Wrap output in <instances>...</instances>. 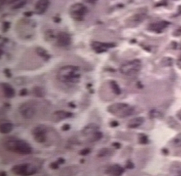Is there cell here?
<instances>
[{
    "label": "cell",
    "mask_w": 181,
    "mask_h": 176,
    "mask_svg": "<svg viewBox=\"0 0 181 176\" xmlns=\"http://www.w3.org/2000/svg\"><path fill=\"white\" fill-rule=\"evenodd\" d=\"M4 146L6 150L23 155L30 154L33 151L29 143L24 140L16 138H10L7 140L5 142Z\"/></svg>",
    "instance_id": "obj_1"
},
{
    "label": "cell",
    "mask_w": 181,
    "mask_h": 176,
    "mask_svg": "<svg viewBox=\"0 0 181 176\" xmlns=\"http://www.w3.org/2000/svg\"><path fill=\"white\" fill-rule=\"evenodd\" d=\"M79 67L74 65H66L60 68L58 78L63 82L67 83H76L79 82L81 77L80 74H77Z\"/></svg>",
    "instance_id": "obj_2"
},
{
    "label": "cell",
    "mask_w": 181,
    "mask_h": 176,
    "mask_svg": "<svg viewBox=\"0 0 181 176\" xmlns=\"http://www.w3.org/2000/svg\"><path fill=\"white\" fill-rule=\"evenodd\" d=\"M107 112L119 118H123L132 115L134 112V107L130 106L127 103H117L109 106L107 107Z\"/></svg>",
    "instance_id": "obj_3"
},
{
    "label": "cell",
    "mask_w": 181,
    "mask_h": 176,
    "mask_svg": "<svg viewBox=\"0 0 181 176\" xmlns=\"http://www.w3.org/2000/svg\"><path fill=\"white\" fill-rule=\"evenodd\" d=\"M142 67V63L139 59H134L131 61L123 63L120 67V72L128 76L136 75L139 72Z\"/></svg>",
    "instance_id": "obj_4"
},
{
    "label": "cell",
    "mask_w": 181,
    "mask_h": 176,
    "mask_svg": "<svg viewBox=\"0 0 181 176\" xmlns=\"http://www.w3.org/2000/svg\"><path fill=\"white\" fill-rule=\"evenodd\" d=\"M87 8L82 3H77L71 6L70 8V15L77 21H81L87 13Z\"/></svg>",
    "instance_id": "obj_5"
},
{
    "label": "cell",
    "mask_w": 181,
    "mask_h": 176,
    "mask_svg": "<svg viewBox=\"0 0 181 176\" xmlns=\"http://www.w3.org/2000/svg\"><path fill=\"white\" fill-rule=\"evenodd\" d=\"M14 174L20 175H31L37 172V169L33 165L29 163H23L16 165L12 169Z\"/></svg>",
    "instance_id": "obj_6"
},
{
    "label": "cell",
    "mask_w": 181,
    "mask_h": 176,
    "mask_svg": "<svg viewBox=\"0 0 181 176\" xmlns=\"http://www.w3.org/2000/svg\"><path fill=\"white\" fill-rule=\"evenodd\" d=\"M46 128L44 125H40L32 130L34 139L38 143H44L46 140Z\"/></svg>",
    "instance_id": "obj_7"
},
{
    "label": "cell",
    "mask_w": 181,
    "mask_h": 176,
    "mask_svg": "<svg viewBox=\"0 0 181 176\" xmlns=\"http://www.w3.org/2000/svg\"><path fill=\"white\" fill-rule=\"evenodd\" d=\"M19 112L25 119H31L35 114V109L29 103H23L19 108Z\"/></svg>",
    "instance_id": "obj_8"
},
{
    "label": "cell",
    "mask_w": 181,
    "mask_h": 176,
    "mask_svg": "<svg viewBox=\"0 0 181 176\" xmlns=\"http://www.w3.org/2000/svg\"><path fill=\"white\" fill-rule=\"evenodd\" d=\"M92 48L97 53H102L109 48L115 47L114 43H104L100 42H93L92 43Z\"/></svg>",
    "instance_id": "obj_9"
},
{
    "label": "cell",
    "mask_w": 181,
    "mask_h": 176,
    "mask_svg": "<svg viewBox=\"0 0 181 176\" xmlns=\"http://www.w3.org/2000/svg\"><path fill=\"white\" fill-rule=\"evenodd\" d=\"M56 39L57 44L61 47H66L71 42V38L70 35L66 32H60L56 35Z\"/></svg>",
    "instance_id": "obj_10"
},
{
    "label": "cell",
    "mask_w": 181,
    "mask_h": 176,
    "mask_svg": "<svg viewBox=\"0 0 181 176\" xmlns=\"http://www.w3.org/2000/svg\"><path fill=\"white\" fill-rule=\"evenodd\" d=\"M169 22L166 20H162L159 21V22H156L151 23L149 25L148 29L149 30L151 31L155 32V33L160 34L162 31H164L169 26Z\"/></svg>",
    "instance_id": "obj_11"
},
{
    "label": "cell",
    "mask_w": 181,
    "mask_h": 176,
    "mask_svg": "<svg viewBox=\"0 0 181 176\" xmlns=\"http://www.w3.org/2000/svg\"><path fill=\"white\" fill-rule=\"evenodd\" d=\"M124 171H125V169L121 167L120 165L118 164H115L111 165L106 169L105 171V174L107 175H122Z\"/></svg>",
    "instance_id": "obj_12"
},
{
    "label": "cell",
    "mask_w": 181,
    "mask_h": 176,
    "mask_svg": "<svg viewBox=\"0 0 181 176\" xmlns=\"http://www.w3.org/2000/svg\"><path fill=\"white\" fill-rule=\"evenodd\" d=\"M50 5V0H38L36 5H35V10L37 14H44L46 10L48 8Z\"/></svg>",
    "instance_id": "obj_13"
},
{
    "label": "cell",
    "mask_w": 181,
    "mask_h": 176,
    "mask_svg": "<svg viewBox=\"0 0 181 176\" xmlns=\"http://www.w3.org/2000/svg\"><path fill=\"white\" fill-rule=\"evenodd\" d=\"M1 85L3 95H4L6 98H13L15 96V91L11 85H10L8 83H4V82H2Z\"/></svg>",
    "instance_id": "obj_14"
},
{
    "label": "cell",
    "mask_w": 181,
    "mask_h": 176,
    "mask_svg": "<svg viewBox=\"0 0 181 176\" xmlns=\"http://www.w3.org/2000/svg\"><path fill=\"white\" fill-rule=\"evenodd\" d=\"M144 118L143 117H136L130 120L127 123V127L130 129H136L139 127L144 123Z\"/></svg>",
    "instance_id": "obj_15"
},
{
    "label": "cell",
    "mask_w": 181,
    "mask_h": 176,
    "mask_svg": "<svg viewBox=\"0 0 181 176\" xmlns=\"http://www.w3.org/2000/svg\"><path fill=\"white\" fill-rule=\"evenodd\" d=\"M99 127L96 124H90L84 127L83 129V133L84 135H89L93 134L94 132L97 131L98 130Z\"/></svg>",
    "instance_id": "obj_16"
},
{
    "label": "cell",
    "mask_w": 181,
    "mask_h": 176,
    "mask_svg": "<svg viewBox=\"0 0 181 176\" xmlns=\"http://www.w3.org/2000/svg\"><path fill=\"white\" fill-rule=\"evenodd\" d=\"M54 114L56 117H57L58 120L66 119V118H69L73 116V113L65 112V111H63V110L56 111V112L54 113Z\"/></svg>",
    "instance_id": "obj_17"
},
{
    "label": "cell",
    "mask_w": 181,
    "mask_h": 176,
    "mask_svg": "<svg viewBox=\"0 0 181 176\" xmlns=\"http://www.w3.org/2000/svg\"><path fill=\"white\" fill-rule=\"evenodd\" d=\"M14 126L10 123H2L0 127V132L2 134H8L10 133L13 130Z\"/></svg>",
    "instance_id": "obj_18"
},
{
    "label": "cell",
    "mask_w": 181,
    "mask_h": 176,
    "mask_svg": "<svg viewBox=\"0 0 181 176\" xmlns=\"http://www.w3.org/2000/svg\"><path fill=\"white\" fill-rule=\"evenodd\" d=\"M32 93L36 97L42 98L45 95V91L44 88L40 87H35L32 89Z\"/></svg>",
    "instance_id": "obj_19"
},
{
    "label": "cell",
    "mask_w": 181,
    "mask_h": 176,
    "mask_svg": "<svg viewBox=\"0 0 181 176\" xmlns=\"http://www.w3.org/2000/svg\"><path fill=\"white\" fill-rule=\"evenodd\" d=\"M36 52L38 54L39 56H40L42 59H44L45 61H48L50 58V55L47 52L46 50L41 47H38L36 48Z\"/></svg>",
    "instance_id": "obj_20"
},
{
    "label": "cell",
    "mask_w": 181,
    "mask_h": 176,
    "mask_svg": "<svg viewBox=\"0 0 181 176\" xmlns=\"http://www.w3.org/2000/svg\"><path fill=\"white\" fill-rule=\"evenodd\" d=\"M113 151L110 148H102L99 151L97 156L100 158L106 157V156H111L113 154Z\"/></svg>",
    "instance_id": "obj_21"
},
{
    "label": "cell",
    "mask_w": 181,
    "mask_h": 176,
    "mask_svg": "<svg viewBox=\"0 0 181 176\" xmlns=\"http://www.w3.org/2000/svg\"><path fill=\"white\" fill-rule=\"evenodd\" d=\"M110 86H111V88L112 89L113 92L115 93V95H119L122 93V91H121V88L119 86L118 84V83L114 80H111L109 82Z\"/></svg>",
    "instance_id": "obj_22"
},
{
    "label": "cell",
    "mask_w": 181,
    "mask_h": 176,
    "mask_svg": "<svg viewBox=\"0 0 181 176\" xmlns=\"http://www.w3.org/2000/svg\"><path fill=\"white\" fill-rule=\"evenodd\" d=\"M174 64V59L171 57H164L163 58L160 62V65L162 67H170Z\"/></svg>",
    "instance_id": "obj_23"
},
{
    "label": "cell",
    "mask_w": 181,
    "mask_h": 176,
    "mask_svg": "<svg viewBox=\"0 0 181 176\" xmlns=\"http://www.w3.org/2000/svg\"><path fill=\"white\" fill-rule=\"evenodd\" d=\"M145 18H146V14H137L132 17V22L136 23V25L138 24V23H140L145 19Z\"/></svg>",
    "instance_id": "obj_24"
},
{
    "label": "cell",
    "mask_w": 181,
    "mask_h": 176,
    "mask_svg": "<svg viewBox=\"0 0 181 176\" xmlns=\"http://www.w3.org/2000/svg\"><path fill=\"white\" fill-rule=\"evenodd\" d=\"M102 137H103V135H102V133L97 131L92 134L91 138L90 139V141L92 142H97L99 141V140H101L102 138Z\"/></svg>",
    "instance_id": "obj_25"
},
{
    "label": "cell",
    "mask_w": 181,
    "mask_h": 176,
    "mask_svg": "<svg viewBox=\"0 0 181 176\" xmlns=\"http://www.w3.org/2000/svg\"><path fill=\"white\" fill-rule=\"evenodd\" d=\"M138 140H139V143H141V144H147L149 142L147 135L144 134H140Z\"/></svg>",
    "instance_id": "obj_26"
},
{
    "label": "cell",
    "mask_w": 181,
    "mask_h": 176,
    "mask_svg": "<svg viewBox=\"0 0 181 176\" xmlns=\"http://www.w3.org/2000/svg\"><path fill=\"white\" fill-rule=\"evenodd\" d=\"M173 145L176 148H180L181 147V134H179L173 140Z\"/></svg>",
    "instance_id": "obj_27"
},
{
    "label": "cell",
    "mask_w": 181,
    "mask_h": 176,
    "mask_svg": "<svg viewBox=\"0 0 181 176\" xmlns=\"http://www.w3.org/2000/svg\"><path fill=\"white\" fill-rule=\"evenodd\" d=\"M149 116L151 118H160L162 116V114L158 112L157 110H152L149 112Z\"/></svg>",
    "instance_id": "obj_28"
},
{
    "label": "cell",
    "mask_w": 181,
    "mask_h": 176,
    "mask_svg": "<svg viewBox=\"0 0 181 176\" xmlns=\"http://www.w3.org/2000/svg\"><path fill=\"white\" fill-rule=\"evenodd\" d=\"M27 3V0H21V1L18 2L13 7L14 9H19V8H23V6H24Z\"/></svg>",
    "instance_id": "obj_29"
},
{
    "label": "cell",
    "mask_w": 181,
    "mask_h": 176,
    "mask_svg": "<svg viewBox=\"0 0 181 176\" xmlns=\"http://www.w3.org/2000/svg\"><path fill=\"white\" fill-rule=\"evenodd\" d=\"M91 152V150L90 148H84L80 151L79 154L81 156H87L88 154H89Z\"/></svg>",
    "instance_id": "obj_30"
},
{
    "label": "cell",
    "mask_w": 181,
    "mask_h": 176,
    "mask_svg": "<svg viewBox=\"0 0 181 176\" xmlns=\"http://www.w3.org/2000/svg\"><path fill=\"white\" fill-rule=\"evenodd\" d=\"M126 168L128 169H133L134 168V165L131 160H127L126 164Z\"/></svg>",
    "instance_id": "obj_31"
},
{
    "label": "cell",
    "mask_w": 181,
    "mask_h": 176,
    "mask_svg": "<svg viewBox=\"0 0 181 176\" xmlns=\"http://www.w3.org/2000/svg\"><path fill=\"white\" fill-rule=\"evenodd\" d=\"M50 168L52 169H58L59 167V163L58 162L51 163V164L50 165Z\"/></svg>",
    "instance_id": "obj_32"
},
{
    "label": "cell",
    "mask_w": 181,
    "mask_h": 176,
    "mask_svg": "<svg viewBox=\"0 0 181 176\" xmlns=\"http://www.w3.org/2000/svg\"><path fill=\"white\" fill-rule=\"evenodd\" d=\"M173 35L174 36H177V37L180 36L181 35V28L180 27L178 28V29H176V30L174 31Z\"/></svg>",
    "instance_id": "obj_33"
},
{
    "label": "cell",
    "mask_w": 181,
    "mask_h": 176,
    "mask_svg": "<svg viewBox=\"0 0 181 176\" xmlns=\"http://www.w3.org/2000/svg\"><path fill=\"white\" fill-rule=\"evenodd\" d=\"M10 24L8 22H4L3 24V31L6 32L8 30V29L10 27Z\"/></svg>",
    "instance_id": "obj_34"
},
{
    "label": "cell",
    "mask_w": 181,
    "mask_h": 176,
    "mask_svg": "<svg viewBox=\"0 0 181 176\" xmlns=\"http://www.w3.org/2000/svg\"><path fill=\"white\" fill-rule=\"evenodd\" d=\"M27 94H28V91H27V88H23V89H21L20 93H19V95L20 96H22V97L26 96Z\"/></svg>",
    "instance_id": "obj_35"
},
{
    "label": "cell",
    "mask_w": 181,
    "mask_h": 176,
    "mask_svg": "<svg viewBox=\"0 0 181 176\" xmlns=\"http://www.w3.org/2000/svg\"><path fill=\"white\" fill-rule=\"evenodd\" d=\"M70 129H71V126L69 124H63L62 127V130L64 131H69Z\"/></svg>",
    "instance_id": "obj_36"
},
{
    "label": "cell",
    "mask_w": 181,
    "mask_h": 176,
    "mask_svg": "<svg viewBox=\"0 0 181 176\" xmlns=\"http://www.w3.org/2000/svg\"><path fill=\"white\" fill-rule=\"evenodd\" d=\"M119 125V123L116 120H113L110 123V126H111V127H118Z\"/></svg>",
    "instance_id": "obj_37"
},
{
    "label": "cell",
    "mask_w": 181,
    "mask_h": 176,
    "mask_svg": "<svg viewBox=\"0 0 181 176\" xmlns=\"http://www.w3.org/2000/svg\"><path fill=\"white\" fill-rule=\"evenodd\" d=\"M4 74L6 75V77H8V78H11L12 77V74H11V72H10V70H8V69H5L4 70Z\"/></svg>",
    "instance_id": "obj_38"
},
{
    "label": "cell",
    "mask_w": 181,
    "mask_h": 176,
    "mask_svg": "<svg viewBox=\"0 0 181 176\" xmlns=\"http://www.w3.org/2000/svg\"><path fill=\"white\" fill-rule=\"evenodd\" d=\"M112 146L114 147L116 149H120L121 148V146H122V145H121V143H119V142H114L112 143Z\"/></svg>",
    "instance_id": "obj_39"
},
{
    "label": "cell",
    "mask_w": 181,
    "mask_h": 176,
    "mask_svg": "<svg viewBox=\"0 0 181 176\" xmlns=\"http://www.w3.org/2000/svg\"><path fill=\"white\" fill-rule=\"evenodd\" d=\"M57 162L59 163V164H64L65 163V160L63 159V158H59V159H58Z\"/></svg>",
    "instance_id": "obj_40"
},
{
    "label": "cell",
    "mask_w": 181,
    "mask_h": 176,
    "mask_svg": "<svg viewBox=\"0 0 181 176\" xmlns=\"http://www.w3.org/2000/svg\"><path fill=\"white\" fill-rule=\"evenodd\" d=\"M176 116H177V118H179V120H181V109L180 110H179L178 112L176 113Z\"/></svg>",
    "instance_id": "obj_41"
},
{
    "label": "cell",
    "mask_w": 181,
    "mask_h": 176,
    "mask_svg": "<svg viewBox=\"0 0 181 176\" xmlns=\"http://www.w3.org/2000/svg\"><path fill=\"white\" fill-rule=\"evenodd\" d=\"M69 106L70 107H71V108H75V107H76V105L75 103H73V102L69 103Z\"/></svg>",
    "instance_id": "obj_42"
},
{
    "label": "cell",
    "mask_w": 181,
    "mask_h": 176,
    "mask_svg": "<svg viewBox=\"0 0 181 176\" xmlns=\"http://www.w3.org/2000/svg\"><path fill=\"white\" fill-rule=\"evenodd\" d=\"M177 66L179 68V69H181V59H179L177 61V63H176Z\"/></svg>",
    "instance_id": "obj_43"
},
{
    "label": "cell",
    "mask_w": 181,
    "mask_h": 176,
    "mask_svg": "<svg viewBox=\"0 0 181 176\" xmlns=\"http://www.w3.org/2000/svg\"><path fill=\"white\" fill-rule=\"evenodd\" d=\"M85 1L88 3H94L97 2L98 0H85Z\"/></svg>",
    "instance_id": "obj_44"
},
{
    "label": "cell",
    "mask_w": 181,
    "mask_h": 176,
    "mask_svg": "<svg viewBox=\"0 0 181 176\" xmlns=\"http://www.w3.org/2000/svg\"><path fill=\"white\" fill-rule=\"evenodd\" d=\"M137 86L138 87V88H142L143 87V86L141 84V83H140V82H138V83H137Z\"/></svg>",
    "instance_id": "obj_45"
},
{
    "label": "cell",
    "mask_w": 181,
    "mask_h": 176,
    "mask_svg": "<svg viewBox=\"0 0 181 176\" xmlns=\"http://www.w3.org/2000/svg\"><path fill=\"white\" fill-rule=\"evenodd\" d=\"M7 174H6V172H5V171H2L1 173H0V175H2V176H6Z\"/></svg>",
    "instance_id": "obj_46"
},
{
    "label": "cell",
    "mask_w": 181,
    "mask_h": 176,
    "mask_svg": "<svg viewBox=\"0 0 181 176\" xmlns=\"http://www.w3.org/2000/svg\"><path fill=\"white\" fill-rule=\"evenodd\" d=\"M91 87H92V84H87V88H90Z\"/></svg>",
    "instance_id": "obj_47"
},
{
    "label": "cell",
    "mask_w": 181,
    "mask_h": 176,
    "mask_svg": "<svg viewBox=\"0 0 181 176\" xmlns=\"http://www.w3.org/2000/svg\"><path fill=\"white\" fill-rule=\"evenodd\" d=\"M19 1V0H10V3H14V2H16Z\"/></svg>",
    "instance_id": "obj_48"
},
{
    "label": "cell",
    "mask_w": 181,
    "mask_h": 176,
    "mask_svg": "<svg viewBox=\"0 0 181 176\" xmlns=\"http://www.w3.org/2000/svg\"><path fill=\"white\" fill-rule=\"evenodd\" d=\"M90 93H94V90H90Z\"/></svg>",
    "instance_id": "obj_49"
}]
</instances>
